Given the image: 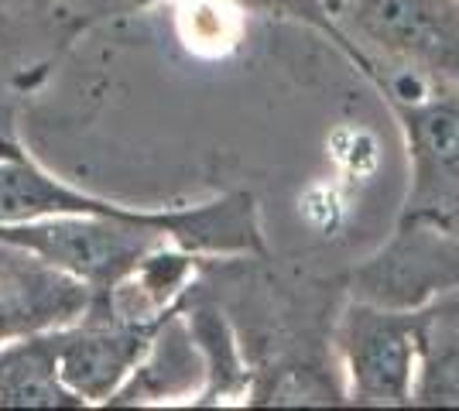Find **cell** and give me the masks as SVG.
<instances>
[{
  "mask_svg": "<svg viewBox=\"0 0 459 411\" xmlns=\"http://www.w3.org/2000/svg\"><path fill=\"white\" fill-rule=\"evenodd\" d=\"M346 59L381 99L459 90V0H329Z\"/></svg>",
  "mask_w": 459,
  "mask_h": 411,
  "instance_id": "1",
  "label": "cell"
},
{
  "mask_svg": "<svg viewBox=\"0 0 459 411\" xmlns=\"http://www.w3.org/2000/svg\"><path fill=\"white\" fill-rule=\"evenodd\" d=\"M329 336L346 405H411L419 377V309H387L346 295Z\"/></svg>",
  "mask_w": 459,
  "mask_h": 411,
  "instance_id": "2",
  "label": "cell"
},
{
  "mask_svg": "<svg viewBox=\"0 0 459 411\" xmlns=\"http://www.w3.org/2000/svg\"><path fill=\"white\" fill-rule=\"evenodd\" d=\"M408 155L402 223H429L459 234V90L425 86L387 99Z\"/></svg>",
  "mask_w": 459,
  "mask_h": 411,
  "instance_id": "3",
  "label": "cell"
},
{
  "mask_svg": "<svg viewBox=\"0 0 459 411\" xmlns=\"http://www.w3.org/2000/svg\"><path fill=\"white\" fill-rule=\"evenodd\" d=\"M459 292V234L429 227V223H402L374 254L360 261L346 295L364 298L387 309H421L442 295Z\"/></svg>",
  "mask_w": 459,
  "mask_h": 411,
  "instance_id": "4",
  "label": "cell"
},
{
  "mask_svg": "<svg viewBox=\"0 0 459 411\" xmlns=\"http://www.w3.org/2000/svg\"><path fill=\"white\" fill-rule=\"evenodd\" d=\"M165 319L127 322V319L110 315L107 309L86 305V313L79 315L76 322L56 330V360L62 384L76 394L86 408H93V405L107 408V401L127 381V373L134 371V364L144 356L148 343Z\"/></svg>",
  "mask_w": 459,
  "mask_h": 411,
  "instance_id": "5",
  "label": "cell"
},
{
  "mask_svg": "<svg viewBox=\"0 0 459 411\" xmlns=\"http://www.w3.org/2000/svg\"><path fill=\"white\" fill-rule=\"evenodd\" d=\"M86 305L90 292L79 281L0 236V347L69 326Z\"/></svg>",
  "mask_w": 459,
  "mask_h": 411,
  "instance_id": "6",
  "label": "cell"
},
{
  "mask_svg": "<svg viewBox=\"0 0 459 411\" xmlns=\"http://www.w3.org/2000/svg\"><path fill=\"white\" fill-rule=\"evenodd\" d=\"M206 384V364L199 343L192 336L182 305L175 309L154 339L148 343L144 356L127 373V381L117 388L107 401V408H161V405H195V398Z\"/></svg>",
  "mask_w": 459,
  "mask_h": 411,
  "instance_id": "7",
  "label": "cell"
},
{
  "mask_svg": "<svg viewBox=\"0 0 459 411\" xmlns=\"http://www.w3.org/2000/svg\"><path fill=\"white\" fill-rule=\"evenodd\" d=\"M148 206H127L79 189L65 178L41 168L18 141L0 144V227L31 223L45 216L103 213V216H141Z\"/></svg>",
  "mask_w": 459,
  "mask_h": 411,
  "instance_id": "8",
  "label": "cell"
},
{
  "mask_svg": "<svg viewBox=\"0 0 459 411\" xmlns=\"http://www.w3.org/2000/svg\"><path fill=\"white\" fill-rule=\"evenodd\" d=\"M210 261L212 257L195 254L189 247L161 244L137 268L124 274L103 298H96L90 305L107 309L110 315L127 319V322H158L186 302V295L195 288V281L210 268Z\"/></svg>",
  "mask_w": 459,
  "mask_h": 411,
  "instance_id": "9",
  "label": "cell"
},
{
  "mask_svg": "<svg viewBox=\"0 0 459 411\" xmlns=\"http://www.w3.org/2000/svg\"><path fill=\"white\" fill-rule=\"evenodd\" d=\"M182 313L206 364V384L195 398V408L247 405L250 388H254V367L247 364L233 319L220 309V302L203 295V281H195V288L186 295Z\"/></svg>",
  "mask_w": 459,
  "mask_h": 411,
  "instance_id": "10",
  "label": "cell"
},
{
  "mask_svg": "<svg viewBox=\"0 0 459 411\" xmlns=\"http://www.w3.org/2000/svg\"><path fill=\"white\" fill-rule=\"evenodd\" d=\"M76 31L62 0H0V73L31 86Z\"/></svg>",
  "mask_w": 459,
  "mask_h": 411,
  "instance_id": "11",
  "label": "cell"
},
{
  "mask_svg": "<svg viewBox=\"0 0 459 411\" xmlns=\"http://www.w3.org/2000/svg\"><path fill=\"white\" fill-rule=\"evenodd\" d=\"M0 408H86L58 377L56 330L0 347Z\"/></svg>",
  "mask_w": 459,
  "mask_h": 411,
  "instance_id": "12",
  "label": "cell"
},
{
  "mask_svg": "<svg viewBox=\"0 0 459 411\" xmlns=\"http://www.w3.org/2000/svg\"><path fill=\"white\" fill-rule=\"evenodd\" d=\"M411 405L459 408V292L419 309V377Z\"/></svg>",
  "mask_w": 459,
  "mask_h": 411,
  "instance_id": "13",
  "label": "cell"
},
{
  "mask_svg": "<svg viewBox=\"0 0 459 411\" xmlns=\"http://www.w3.org/2000/svg\"><path fill=\"white\" fill-rule=\"evenodd\" d=\"M230 4H237L240 11L257 14V18L306 24V28H312V31H319V35H323L336 52L343 48L340 31H336L333 14H329V0H230Z\"/></svg>",
  "mask_w": 459,
  "mask_h": 411,
  "instance_id": "14",
  "label": "cell"
},
{
  "mask_svg": "<svg viewBox=\"0 0 459 411\" xmlns=\"http://www.w3.org/2000/svg\"><path fill=\"white\" fill-rule=\"evenodd\" d=\"M152 4H161V0H62L65 14L73 18L76 28H86L90 21L127 14V11H144V7H152Z\"/></svg>",
  "mask_w": 459,
  "mask_h": 411,
  "instance_id": "15",
  "label": "cell"
},
{
  "mask_svg": "<svg viewBox=\"0 0 459 411\" xmlns=\"http://www.w3.org/2000/svg\"><path fill=\"white\" fill-rule=\"evenodd\" d=\"M7 86H11V82H7V76L0 73V144L14 137V134H11V127H7V120H11V110H7V97H4V90H7Z\"/></svg>",
  "mask_w": 459,
  "mask_h": 411,
  "instance_id": "16",
  "label": "cell"
}]
</instances>
